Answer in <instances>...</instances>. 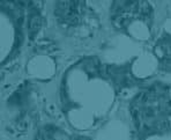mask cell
I'll use <instances>...</instances> for the list:
<instances>
[{
	"label": "cell",
	"instance_id": "6da1fadb",
	"mask_svg": "<svg viewBox=\"0 0 171 140\" xmlns=\"http://www.w3.org/2000/svg\"><path fill=\"white\" fill-rule=\"evenodd\" d=\"M85 10V0H57L55 15L66 25H75L80 21Z\"/></svg>",
	"mask_w": 171,
	"mask_h": 140
},
{
	"label": "cell",
	"instance_id": "7a4b0ae2",
	"mask_svg": "<svg viewBox=\"0 0 171 140\" xmlns=\"http://www.w3.org/2000/svg\"><path fill=\"white\" fill-rule=\"evenodd\" d=\"M29 20H28V34L31 40L36 36L40 28V15L37 12V8L29 1Z\"/></svg>",
	"mask_w": 171,
	"mask_h": 140
}]
</instances>
